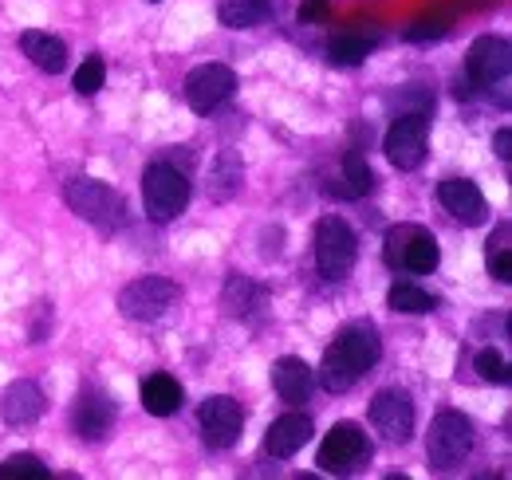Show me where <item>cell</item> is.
<instances>
[{"label":"cell","instance_id":"cell-20","mask_svg":"<svg viewBox=\"0 0 512 480\" xmlns=\"http://www.w3.org/2000/svg\"><path fill=\"white\" fill-rule=\"evenodd\" d=\"M20 52L36 63L40 71H48V75H56V71L67 67V44L60 36H52V32H40V28L20 32Z\"/></svg>","mask_w":512,"mask_h":480},{"label":"cell","instance_id":"cell-9","mask_svg":"<svg viewBox=\"0 0 512 480\" xmlns=\"http://www.w3.org/2000/svg\"><path fill=\"white\" fill-rule=\"evenodd\" d=\"M383 150L386 158H390V166L418 170L426 162V115H414V111L398 115V119L390 122V130H386Z\"/></svg>","mask_w":512,"mask_h":480},{"label":"cell","instance_id":"cell-31","mask_svg":"<svg viewBox=\"0 0 512 480\" xmlns=\"http://www.w3.org/2000/svg\"><path fill=\"white\" fill-rule=\"evenodd\" d=\"M449 32L446 16H434V20H418L414 28H406V40H414V44H422V40H442Z\"/></svg>","mask_w":512,"mask_h":480},{"label":"cell","instance_id":"cell-29","mask_svg":"<svg viewBox=\"0 0 512 480\" xmlns=\"http://www.w3.org/2000/svg\"><path fill=\"white\" fill-rule=\"evenodd\" d=\"M103 79H107V63L99 60V56H87L83 67L75 71V91L79 95H95L103 87Z\"/></svg>","mask_w":512,"mask_h":480},{"label":"cell","instance_id":"cell-24","mask_svg":"<svg viewBox=\"0 0 512 480\" xmlns=\"http://www.w3.org/2000/svg\"><path fill=\"white\" fill-rule=\"evenodd\" d=\"M512 229L509 225H501L497 229V237H489V248H485V264H489V276L497 280V284H509L512 280Z\"/></svg>","mask_w":512,"mask_h":480},{"label":"cell","instance_id":"cell-18","mask_svg":"<svg viewBox=\"0 0 512 480\" xmlns=\"http://www.w3.org/2000/svg\"><path fill=\"white\" fill-rule=\"evenodd\" d=\"M182 382L174 378V374H166V370H158V374H150L146 382H142V410L146 414H154V418H170V414H178L182 410Z\"/></svg>","mask_w":512,"mask_h":480},{"label":"cell","instance_id":"cell-23","mask_svg":"<svg viewBox=\"0 0 512 480\" xmlns=\"http://www.w3.org/2000/svg\"><path fill=\"white\" fill-rule=\"evenodd\" d=\"M371 48H375L371 36L347 28V32H335V36H331V44H327V60L339 63V67H359V63L371 56Z\"/></svg>","mask_w":512,"mask_h":480},{"label":"cell","instance_id":"cell-12","mask_svg":"<svg viewBox=\"0 0 512 480\" xmlns=\"http://www.w3.org/2000/svg\"><path fill=\"white\" fill-rule=\"evenodd\" d=\"M465 71L477 87H497L505 83L512 71V48L505 36H481L473 40L469 56H465Z\"/></svg>","mask_w":512,"mask_h":480},{"label":"cell","instance_id":"cell-26","mask_svg":"<svg viewBox=\"0 0 512 480\" xmlns=\"http://www.w3.org/2000/svg\"><path fill=\"white\" fill-rule=\"evenodd\" d=\"M386 303H390L394 311H402V315H426V311H434V296L422 292L418 284H394Z\"/></svg>","mask_w":512,"mask_h":480},{"label":"cell","instance_id":"cell-13","mask_svg":"<svg viewBox=\"0 0 512 480\" xmlns=\"http://www.w3.org/2000/svg\"><path fill=\"white\" fill-rule=\"evenodd\" d=\"M71 425L83 441H103L115 429V402L103 386H83L75 406H71Z\"/></svg>","mask_w":512,"mask_h":480},{"label":"cell","instance_id":"cell-5","mask_svg":"<svg viewBox=\"0 0 512 480\" xmlns=\"http://www.w3.org/2000/svg\"><path fill=\"white\" fill-rule=\"evenodd\" d=\"M473 449V421L457 410H442L438 418L430 421V437H426V461L430 469L449 473L457 469Z\"/></svg>","mask_w":512,"mask_h":480},{"label":"cell","instance_id":"cell-10","mask_svg":"<svg viewBox=\"0 0 512 480\" xmlns=\"http://www.w3.org/2000/svg\"><path fill=\"white\" fill-rule=\"evenodd\" d=\"M245 429V410L229 394H213L201 402V437L209 449H233Z\"/></svg>","mask_w":512,"mask_h":480},{"label":"cell","instance_id":"cell-33","mask_svg":"<svg viewBox=\"0 0 512 480\" xmlns=\"http://www.w3.org/2000/svg\"><path fill=\"white\" fill-rule=\"evenodd\" d=\"M493 150H497V158H501V162H509L512 158V130L509 126H501V130L493 134Z\"/></svg>","mask_w":512,"mask_h":480},{"label":"cell","instance_id":"cell-3","mask_svg":"<svg viewBox=\"0 0 512 480\" xmlns=\"http://www.w3.org/2000/svg\"><path fill=\"white\" fill-rule=\"evenodd\" d=\"M371 457H375L371 437H367L355 421H335V425L327 429V437H323L316 465H320L323 473L347 477V473H359L363 465H371Z\"/></svg>","mask_w":512,"mask_h":480},{"label":"cell","instance_id":"cell-11","mask_svg":"<svg viewBox=\"0 0 512 480\" xmlns=\"http://www.w3.org/2000/svg\"><path fill=\"white\" fill-rule=\"evenodd\" d=\"M233 91H237V75L225 63H201V67H193L190 79H186V103L197 115L217 111L221 103L233 99Z\"/></svg>","mask_w":512,"mask_h":480},{"label":"cell","instance_id":"cell-22","mask_svg":"<svg viewBox=\"0 0 512 480\" xmlns=\"http://www.w3.org/2000/svg\"><path fill=\"white\" fill-rule=\"evenodd\" d=\"M209 189H213V201H229L233 193H241V185H245V166H241V158L233 154V150H221L217 154V162H213V170H209Z\"/></svg>","mask_w":512,"mask_h":480},{"label":"cell","instance_id":"cell-21","mask_svg":"<svg viewBox=\"0 0 512 480\" xmlns=\"http://www.w3.org/2000/svg\"><path fill=\"white\" fill-rule=\"evenodd\" d=\"M272 8H276V0H221L217 4V16H221V24L225 28H256V24H264L268 16H272Z\"/></svg>","mask_w":512,"mask_h":480},{"label":"cell","instance_id":"cell-27","mask_svg":"<svg viewBox=\"0 0 512 480\" xmlns=\"http://www.w3.org/2000/svg\"><path fill=\"white\" fill-rule=\"evenodd\" d=\"M260 296V288H256L249 276H241V272H233L229 276V284H225V296H221V303H225V311L229 315H245L249 307H253V300Z\"/></svg>","mask_w":512,"mask_h":480},{"label":"cell","instance_id":"cell-15","mask_svg":"<svg viewBox=\"0 0 512 480\" xmlns=\"http://www.w3.org/2000/svg\"><path fill=\"white\" fill-rule=\"evenodd\" d=\"M438 201L453 221L461 225H481L489 217V205H485V193L473 185L469 178H446L438 185Z\"/></svg>","mask_w":512,"mask_h":480},{"label":"cell","instance_id":"cell-1","mask_svg":"<svg viewBox=\"0 0 512 480\" xmlns=\"http://www.w3.org/2000/svg\"><path fill=\"white\" fill-rule=\"evenodd\" d=\"M379 359H383L379 327L371 319H351L347 327H339V335L323 351V362H320L323 390L327 394H347L363 374L375 370Z\"/></svg>","mask_w":512,"mask_h":480},{"label":"cell","instance_id":"cell-14","mask_svg":"<svg viewBox=\"0 0 512 480\" xmlns=\"http://www.w3.org/2000/svg\"><path fill=\"white\" fill-rule=\"evenodd\" d=\"M371 425L375 433H383L386 441L402 445L414 433V402L406 390H379L371 402Z\"/></svg>","mask_w":512,"mask_h":480},{"label":"cell","instance_id":"cell-30","mask_svg":"<svg viewBox=\"0 0 512 480\" xmlns=\"http://www.w3.org/2000/svg\"><path fill=\"white\" fill-rule=\"evenodd\" d=\"M477 374L485 378V382H497V386H505L509 382V362L501 351H493V347H485L481 355H477Z\"/></svg>","mask_w":512,"mask_h":480},{"label":"cell","instance_id":"cell-34","mask_svg":"<svg viewBox=\"0 0 512 480\" xmlns=\"http://www.w3.org/2000/svg\"><path fill=\"white\" fill-rule=\"evenodd\" d=\"M150 4H158V0H150Z\"/></svg>","mask_w":512,"mask_h":480},{"label":"cell","instance_id":"cell-6","mask_svg":"<svg viewBox=\"0 0 512 480\" xmlns=\"http://www.w3.org/2000/svg\"><path fill=\"white\" fill-rule=\"evenodd\" d=\"M64 201L75 217H83V221H91V225H99V229L123 225V213H127V209H123V197H119L107 181H95V178L67 181Z\"/></svg>","mask_w":512,"mask_h":480},{"label":"cell","instance_id":"cell-32","mask_svg":"<svg viewBox=\"0 0 512 480\" xmlns=\"http://www.w3.org/2000/svg\"><path fill=\"white\" fill-rule=\"evenodd\" d=\"M331 0H300V20H323Z\"/></svg>","mask_w":512,"mask_h":480},{"label":"cell","instance_id":"cell-7","mask_svg":"<svg viewBox=\"0 0 512 480\" xmlns=\"http://www.w3.org/2000/svg\"><path fill=\"white\" fill-rule=\"evenodd\" d=\"M359 260V240L343 217H323L316 225V264L323 280H347Z\"/></svg>","mask_w":512,"mask_h":480},{"label":"cell","instance_id":"cell-8","mask_svg":"<svg viewBox=\"0 0 512 480\" xmlns=\"http://www.w3.org/2000/svg\"><path fill=\"white\" fill-rule=\"evenodd\" d=\"M178 303V284L166 276H138L119 292V311L134 323H154Z\"/></svg>","mask_w":512,"mask_h":480},{"label":"cell","instance_id":"cell-19","mask_svg":"<svg viewBox=\"0 0 512 480\" xmlns=\"http://www.w3.org/2000/svg\"><path fill=\"white\" fill-rule=\"evenodd\" d=\"M272 386H276V394H280V402H288V406H300V402H308V394H312V366L304 359H280L272 366Z\"/></svg>","mask_w":512,"mask_h":480},{"label":"cell","instance_id":"cell-16","mask_svg":"<svg viewBox=\"0 0 512 480\" xmlns=\"http://www.w3.org/2000/svg\"><path fill=\"white\" fill-rule=\"evenodd\" d=\"M44 410H48V398H44V390H40L36 382H28V378L12 382V386L4 390V398H0V418L8 421V425H16V429L40 421Z\"/></svg>","mask_w":512,"mask_h":480},{"label":"cell","instance_id":"cell-17","mask_svg":"<svg viewBox=\"0 0 512 480\" xmlns=\"http://www.w3.org/2000/svg\"><path fill=\"white\" fill-rule=\"evenodd\" d=\"M312 441V418L308 414H284L268 425V437H264V449L280 461L296 457L304 445Z\"/></svg>","mask_w":512,"mask_h":480},{"label":"cell","instance_id":"cell-4","mask_svg":"<svg viewBox=\"0 0 512 480\" xmlns=\"http://www.w3.org/2000/svg\"><path fill=\"white\" fill-rule=\"evenodd\" d=\"M142 205L154 221H174L190 205V178L170 162H154L142 174Z\"/></svg>","mask_w":512,"mask_h":480},{"label":"cell","instance_id":"cell-25","mask_svg":"<svg viewBox=\"0 0 512 480\" xmlns=\"http://www.w3.org/2000/svg\"><path fill=\"white\" fill-rule=\"evenodd\" d=\"M343 185H339V193L343 197H363L371 185H375V174H371V166H367V158L359 154V150H351L347 158H343Z\"/></svg>","mask_w":512,"mask_h":480},{"label":"cell","instance_id":"cell-28","mask_svg":"<svg viewBox=\"0 0 512 480\" xmlns=\"http://www.w3.org/2000/svg\"><path fill=\"white\" fill-rule=\"evenodd\" d=\"M48 465L32 453H16L8 461H0V480H48Z\"/></svg>","mask_w":512,"mask_h":480},{"label":"cell","instance_id":"cell-2","mask_svg":"<svg viewBox=\"0 0 512 480\" xmlns=\"http://www.w3.org/2000/svg\"><path fill=\"white\" fill-rule=\"evenodd\" d=\"M383 260L394 272H410V276H430L442 264V248L430 229L422 225H394L383 240Z\"/></svg>","mask_w":512,"mask_h":480}]
</instances>
